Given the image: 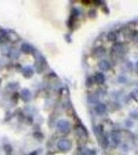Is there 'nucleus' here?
I'll return each instance as SVG.
<instances>
[{
    "mask_svg": "<svg viewBox=\"0 0 138 155\" xmlns=\"http://www.w3.org/2000/svg\"><path fill=\"white\" fill-rule=\"evenodd\" d=\"M111 140L115 145H117L120 143V134L118 131H114L111 133Z\"/></svg>",
    "mask_w": 138,
    "mask_h": 155,
    "instance_id": "1",
    "label": "nucleus"
},
{
    "mask_svg": "<svg viewBox=\"0 0 138 155\" xmlns=\"http://www.w3.org/2000/svg\"><path fill=\"white\" fill-rule=\"evenodd\" d=\"M99 68L102 71H108L111 69V64L109 63V62H107L106 60H103L99 62Z\"/></svg>",
    "mask_w": 138,
    "mask_h": 155,
    "instance_id": "2",
    "label": "nucleus"
},
{
    "mask_svg": "<svg viewBox=\"0 0 138 155\" xmlns=\"http://www.w3.org/2000/svg\"><path fill=\"white\" fill-rule=\"evenodd\" d=\"M99 143H100V145H101V146L103 147L104 150H106V149L108 147V145H109V141H108V138L107 137V136H105V135H103L102 134L101 136H100V140H99Z\"/></svg>",
    "mask_w": 138,
    "mask_h": 155,
    "instance_id": "3",
    "label": "nucleus"
},
{
    "mask_svg": "<svg viewBox=\"0 0 138 155\" xmlns=\"http://www.w3.org/2000/svg\"><path fill=\"white\" fill-rule=\"evenodd\" d=\"M94 82H97L98 84H103L105 82V76L102 73H98L94 77Z\"/></svg>",
    "mask_w": 138,
    "mask_h": 155,
    "instance_id": "4",
    "label": "nucleus"
},
{
    "mask_svg": "<svg viewBox=\"0 0 138 155\" xmlns=\"http://www.w3.org/2000/svg\"><path fill=\"white\" fill-rule=\"evenodd\" d=\"M59 147L62 150H68L70 148V143L68 141H61L59 143Z\"/></svg>",
    "mask_w": 138,
    "mask_h": 155,
    "instance_id": "5",
    "label": "nucleus"
},
{
    "mask_svg": "<svg viewBox=\"0 0 138 155\" xmlns=\"http://www.w3.org/2000/svg\"><path fill=\"white\" fill-rule=\"evenodd\" d=\"M107 108H106V106L104 104H99L96 106L95 108V111H96L99 115H102L106 111Z\"/></svg>",
    "mask_w": 138,
    "mask_h": 155,
    "instance_id": "6",
    "label": "nucleus"
},
{
    "mask_svg": "<svg viewBox=\"0 0 138 155\" xmlns=\"http://www.w3.org/2000/svg\"><path fill=\"white\" fill-rule=\"evenodd\" d=\"M112 51L114 53H119L123 51V46L120 44H116L112 47Z\"/></svg>",
    "mask_w": 138,
    "mask_h": 155,
    "instance_id": "7",
    "label": "nucleus"
},
{
    "mask_svg": "<svg viewBox=\"0 0 138 155\" xmlns=\"http://www.w3.org/2000/svg\"><path fill=\"white\" fill-rule=\"evenodd\" d=\"M116 38H117V37L115 32H108V34H107V39H108V40H110V41H115L116 40Z\"/></svg>",
    "mask_w": 138,
    "mask_h": 155,
    "instance_id": "8",
    "label": "nucleus"
},
{
    "mask_svg": "<svg viewBox=\"0 0 138 155\" xmlns=\"http://www.w3.org/2000/svg\"><path fill=\"white\" fill-rule=\"evenodd\" d=\"M98 98L96 97V96H90L89 97V101L90 102H91V104H95V103H97L98 102Z\"/></svg>",
    "mask_w": 138,
    "mask_h": 155,
    "instance_id": "9",
    "label": "nucleus"
}]
</instances>
